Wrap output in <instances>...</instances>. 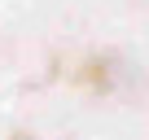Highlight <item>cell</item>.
I'll list each match as a JSON object with an SVG mask.
<instances>
[{
	"label": "cell",
	"instance_id": "6da1fadb",
	"mask_svg": "<svg viewBox=\"0 0 149 140\" xmlns=\"http://www.w3.org/2000/svg\"><path fill=\"white\" fill-rule=\"evenodd\" d=\"M9 140H35V136H26V131H13V136H9Z\"/></svg>",
	"mask_w": 149,
	"mask_h": 140
}]
</instances>
